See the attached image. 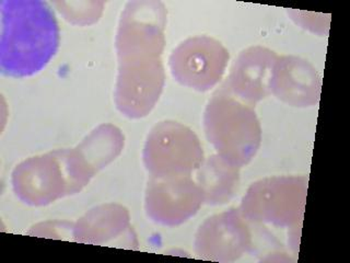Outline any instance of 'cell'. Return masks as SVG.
Wrapping results in <instances>:
<instances>
[{"label": "cell", "mask_w": 350, "mask_h": 263, "mask_svg": "<svg viewBox=\"0 0 350 263\" xmlns=\"http://www.w3.org/2000/svg\"><path fill=\"white\" fill-rule=\"evenodd\" d=\"M167 12L161 3L134 1L126 5L116 36L118 60L160 58Z\"/></svg>", "instance_id": "6"}, {"label": "cell", "mask_w": 350, "mask_h": 263, "mask_svg": "<svg viewBox=\"0 0 350 263\" xmlns=\"http://www.w3.org/2000/svg\"><path fill=\"white\" fill-rule=\"evenodd\" d=\"M237 210L215 215L202 225L195 248L202 259L229 262L243 255L251 246V233Z\"/></svg>", "instance_id": "11"}, {"label": "cell", "mask_w": 350, "mask_h": 263, "mask_svg": "<svg viewBox=\"0 0 350 263\" xmlns=\"http://www.w3.org/2000/svg\"><path fill=\"white\" fill-rule=\"evenodd\" d=\"M320 87V77L306 60L295 58L276 60L271 90L282 101L295 107L312 105L319 100Z\"/></svg>", "instance_id": "13"}, {"label": "cell", "mask_w": 350, "mask_h": 263, "mask_svg": "<svg viewBox=\"0 0 350 263\" xmlns=\"http://www.w3.org/2000/svg\"><path fill=\"white\" fill-rule=\"evenodd\" d=\"M306 178H275L250 188L241 204V214L252 222L289 226L304 208L308 189Z\"/></svg>", "instance_id": "4"}, {"label": "cell", "mask_w": 350, "mask_h": 263, "mask_svg": "<svg viewBox=\"0 0 350 263\" xmlns=\"http://www.w3.org/2000/svg\"><path fill=\"white\" fill-rule=\"evenodd\" d=\"M169 62L171 73L180 85L207 91L224 76L229 52L215 38L196 36L180 43Z\"/></svg>", "instance_id": "7"}, {"label": "cell", "mask_w": 350, "mask_h": 263, "mask_svg": "<svg viewBox=\"0 0 350 263\" xmlns=\"http://www.w3.org/2000/svg\"><path fill=\"white\" fill-rule=\"evenodd\" d=\"M129 226V214L123 206H98L74 225L72 237L83 244L104 245L118 238Z\"/></svg>", "instance_id": "14"}, {"label": "cell", "mask_w": 350, "mask_h": 263, "mask_svg": "<svg viewBox=\"0 0 350 263\" xmlns=\"http://www.w3.org/2000/svg\"><path fill=\"white\" fill-rule=\"evenodd\" d=\"M239 168L219 155L209 157L197 173V184L204 195V202L211 205L229 202L238 190Z\"/></svg>", "instance_id": "15"}, {"label": "cell", "mask_w": 350, "mask_h": 263, "mask_svg": "<svg viewBox=\"0 0 350 263\" xmlns=\"http://www.w3.org/2000/svg\"><path fill=\"white\" fill-rule=\"evenodd\" d=\"M276 55L262 47L241 53L230 74L231 90L246 102L260 101L271 92V78Z\"/></svg>", "instance_id": "12"}, {"label": "cell", "mask_w": 350, "mask_h": 263, "mask_svg": "<svg viewBox=\"0 0 350 263\" xmlns=\"http://www.w3.org/2000/svg\"><path fill=\"white\" fill-rule=\"evenodd\" d=\"M163 86L161 58L120 60L115 90L116 107L129 118H144L156 105Z\"/></svg>", "instance_id": "8"}, {"label": "cell", "mask_w": 350, "mask_h": 263, "mask_svg": "<svg viewBox=\"0 0 350 263\" xmlns=\"http://www.w3.org/2000/svg\"><path fill=\"white\" fill-rule=\"evenodd\" d=\"M146 168L154 178L189 175L204 162V151L194 132L167 121L148 135L144 149Z\"/></svg>", "instance_id": "3"}, {"label": "cell", "mask_w": 350, "mask_h": 263, "mask_svg": "<svg viewBox=\"0 0 350 263\" xmlns=\"http://www.w3.org/2000/svg\"><path fill=\"white\" fill-rule=\"evenodd\" d=\"M11 184L19 200L31 206L49 205L74 195L66 167L65 149L32 157L18 164Z\"/></svg>", "instance_id": "5"}, {"label": "cell", "mask_w": 350, "mask_h": 263, "mask_svg": "<svg viewBox=\"0 0 350 263\" xmlns=\"http://www.w3.org/2000/svg\"><path fill=\"white\" fill-rule=\"evenodd\" d=\"M204 203L200 186L189 175L154 178L148 184L146 211L159 224L178 226L189 221Z\"/></svg>", "instance_id": "9"}, {"label": "cell", "mask_w": 350, "mask_h": 263, "mask_svg": "<svg viewBox=\"0 0 350 263\" xmlns=\"http://www.w3.org/2000/svg\"><path fill=\"white\" fill-rule=\"evenodd\" d=\"M124 136L115 126L101 125L74 149H65V162L75 193L81 191L98 170L123 149Z\"/></svg>", "instance_id": "10"}, {"label": "cell", "mask_w": 350, "mask_h": 263, "mask_svg": "<svg viewBox=\"0 0 350 263\" xmlns=\"http://www.w3.org/2000/svg\"><path fill=\"white\" fill-rule=\"evenodd\" d=\"M0 68L5 76L38 74L59 47V27L54 12L41 0H3Z\"/></svg>", "instance_id": "1"}, {"label": "cell", "mask_w": 350, "mask_h": 263, "mask_svg": "<svg viewBox=\"0 0 350 263\" xmlns=\"http://www.w3.org/2000/svg\"><path fill=\"white\" fill-rule=\"evenodd\" d=\"M205 132L219 156L234 166H244L260 144V126L254 110L234 97L218 95L206 108Z\"/></svg>", "instance_id": "2"}]
</instances>
